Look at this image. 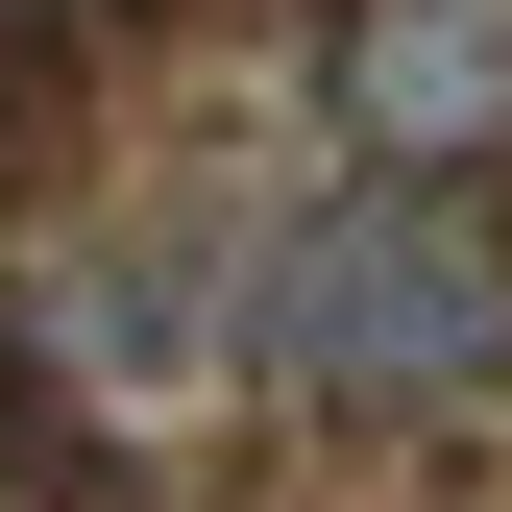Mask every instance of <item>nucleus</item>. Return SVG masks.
I'll return each mask as SVG.
<instances>
[{"mask_svg":"<svg viewBox=\"0 0 512 512\" xmlns=\"http://www.w3.org/2000/svg\"><path fill=\"white\" fill-rule=\"evenodd\" d=\"M269 366L342 415H464L512 391V244L464 220V171H366L269 244Z\"/></svg>","mask_w":512,"mask_h":512,"instance_id":"1","label":"nucleus"},{"mask_svg":"<svg viewBox=\"0 0 512 512\" xmlns=\"http://www.w3.org/2000/svg\"><path fill=\"white\" fill-rule=\"evenodd\" d=\"M317 98H342L366 171H488L512 147V0H342Z\"/></svg>","mask_w":512,"mask_h":512,"instance_id":"2","label":"nucleus"}]
</instances>
